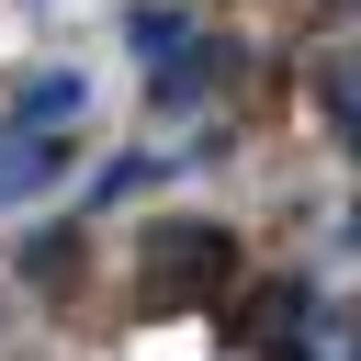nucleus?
<instances>
[{"instance_id": "obj_2", "label": "nucleus", "mask_w": 361, "mask_h": 361, "mask_svg": "<svg viewBox=\"0 0 361 361\" xmlns=\"http://www.w3.org/2000/svg\"><path fill=\"white\" fill-rule=\"evenodd\" d=\"M23 282H45V293H68V282H79V226H45V237L23 248Z\"/></svg>"}, {"instance_id": "obj_1", "label": "nucleus", "mask_w": 361, "mask_h": 361, "mask_svg": "<svg viewBox=\"0 0 361 361\" xmlns=\"http://www.w3.org/2000/svg\"><path fill=\"white\" fill-rule=\"evenodd\" d=\"M79 102H90V90H79L68 68H45V79H23V90H11V135H68V124H79Z\"/></svg>"}, {"instance_id": "obj_3", "label": "nucleus", "mask_w": 361, "mask_h": 361, "mask_svg": "<svg viewBox=\"0 0 361 361\" xmlns=\"http://www.w3.org/2000/svg\"><path fill=\"white\" fill-rule=\"evenodd\" d=\"M124 34H135V56H180V34H192V23H180L169 0H147V11L124 23Z\"/></svg>"}]
</instances>
